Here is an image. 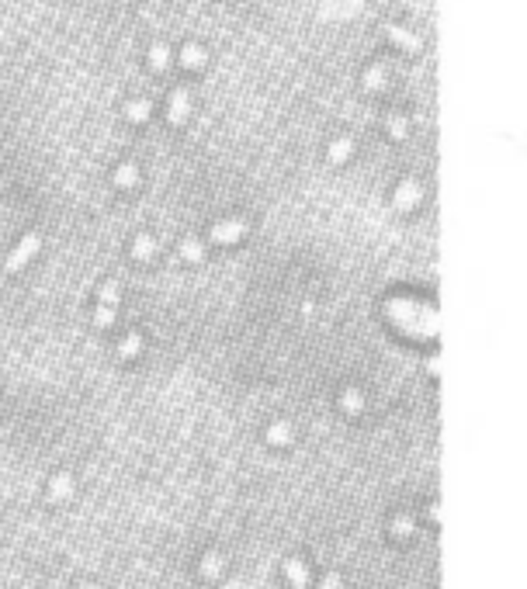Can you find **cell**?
<instances>
[{
    "label": "cell",
    "instance_id": "cell-1",
    "mask_svg": "<svg viewBox=\"0 0 527 589\" xmlns=\"http://www.w3.org/2000/svg\"><path fill=\"white\" fill-rule=\"evenodd\" d=\"M118 299H122V288H118V281H108V284L101 288V299H98V312H94V323H98L101 330L115 323V312H118Z\"/></svg>",
    "mask_w": 527,
    "mask_h": 589
},
{
    "label": "cell",
    "instance_id": "cell-2",
    "mask_svg": "<svg viewBox=\"0 0 527 589\" xmlns=\"http://www.w3.org/2000/svg\"><path fill=\"white\" fill-rule=\"evenodd\" d=\"M39 250H42V236H39V232H28V236H25L18 246H15V253L8 256L4 270H8V274H18V270H21V267H25V263H28V260H32Z\"/></svg>",
    "mask_w": 527,
    "mask_h": 589
},
{
    "label": "cell",
    "instance_id": "cell-3",
    "mask_svg": "<svg viewBox=\"0 0 527 589\" xmlns=\"http://www.w3.org/2000/svg\"><path fill=\"white\" fill-rule=\"evenodd\" d=\"M243 236H246V222H243V218L215 222V225H212V232H208V239H212V243H219V246H229V243H236V239H243Z\"/></svg>",
    "mask_w": 527,
    "mask_h": 589
},
{
    "label": "cell",
    "instance_id": "cell-4",
    "mask_svg": "<svg viewBox=\"0 0 527 589\" xmlns=\"http://www.w3.org/2000/svg\"><path fill=\"white\" fill-rule=\"evenodd\" d=\"M420 184L416 180H403L399 187H396V194H392V208L396 212H413L416 205H420Z\"/></svg>",
    "mask_w": 527,
    "mask_h": 589
},
{
    "label": "cell",
    "instance_id": "cell-5",
    "mask_svg": "<svg viewBox=\"0 0 527 589\" xmlns=\"http://www.w3.org/2000/svg\"><path fill=\"white\" fill-rule=\"evenodd\" d=\"M385 39H389L392 46H399L403 53H413V56L423 53V42H420L413 32H406L403 25H385Z\"/></svg>",
    "mask_w": 527,
    "mask_h": 589
},
{
    "label": "cell",
    "instance_id": "cell-6",
    "mask_svg": "<svg viewBox=\"0 0 527 589\" xmlns=\"http://www.w3.org/2000/svg\"><path fill=\"white\" fill-rule=\"evenodd\" d=\"M187 111H191V94H187V87H177L170 94V104H167V122L170 125H184Z\"/></svg>",
    "mask_w": 527,
    "mask_h": 589
},
{
    "label": "cell",
    "instance_id": "cell-7",
    "mask_svg": "<svg viewBox=\"0 0 527 589\" xmlns=\"http://www.w3.org/2000/svg\"><path fill=\"white\" fill-rule=\"evenodd\" d=\"M111 180H115V187H122V191H132V187L139 184V167H136V163H122V167H115Z\"/></svg>",
    "mask_w": 527,
    "mask_h": 589
},
{
    "label": "cell",
    "instance_id": "cell-8",
    "mask_svg": "<svg viewBox=\"0 0 527 589\" xmlns=\"http://www.w3.org/2000/svg\"><path fill=\"white\" fill-rule=\"evenodd\" d=\"M385 84H389V73H385V66H371V70L361 77V87H364L368 94H378V91H385Z\"/></svg>",
    "mask_w": 527,
    "mask_h": 589
},
{
    "label": "cell",
    "instance_id": "cell-9",
    "mask_svg": "<svg viewBox=\"0 0 527 589\" xmlns=\"http://www.w3.org/2000/svg\"><path fill=\"white\" fill-rule=\"evenodd\" d=\"M351 153H354V142H351L347 135H340V139H333V142H330V153H326V156H330V163H337V167H340V163H347V160H351Z\"/></svg>",
    "mask_w": 527,
    "mask_h": 589
},
{
    "label": "cell",
    "instance_id": "cell-10",
    "mask_svg": "<svg viewBox=\"0 0 527 589\" xmlns=\"http://www.w3.org/2000/svg\"><path fill=\"white\" fill-rule=\"evenodd\" d=\"M132 256L142 260V263L153 260V256H156V239H153V236H136V239H132Z\"/></svg>",
    "mask_w": 527,
    "mask_h": 589
},
{
    "label": "cell",
    "instance_id": "cell-11",
    "mask_svg": "<svg viewBox=\"0 0 527 589\" xmlns=\"http://www.w3.org/2000/svg\"><path fill=\"white\" fill-rule=\"evenodd\" d=\"M205 59H208V56H205L201 46H184V53H181V66H184V70H201Z\"/></svg>",
    "mask_w": 527,
    "mask_h": 589
},
{
    "label": "cell",
    "instance_id": "cell-12",
    "mask_svg": "<svg viewBox=\"0 0 527 589\" xmlns=\"http://www.w3.org/2000/svg\"><path fill=\"white\" fill-rule=\"evenodd\" d=\"M149 115H153V104H149V101H129V104H125V118L136 122V125L149 122Z\"/></svg>",
    "mask_w": 527,
    "mask_h": 589
},
{
    "label": "cell",
    "instance_id": "cell-13",
    "mask_svg": "<svg viewBox=\"0 0 527 589\" xmlns=\"http://www.w3.org/2000/svg\"><path fill=\"white\" fill-rule=\"evenodd\" d=\"M385 129H389V135H392L396 142H406V139H409V122H406L403 115H389Z\"/></svg>",
    "mask_w": 527,
    "mask_h": 589
},
{
    "label": "cell",
    "instance_id": "cell-14",
    "mask_svg": "<svg viewBox=\"0 0 527 589\" xmlns=\"http://www.w3.org/2000/svg\"><path fill=\"white\" fill-rule=\"evenodd\" d=\"M149 66H153V73H163L170 66V49L167 46H153L149 49Z\"/></svg>",
    "mask_w": 527,
    "mask_h": 589
},
{
    "label": "cell",
    "instance_id": "cell-15",
    "mask_svg": "<svg viewBox=\"0 0 527 589\" xmlns=\"http://www.w3.org/2000/svg\"><path fill=\"white\" fill-rule=\"evenodd\" d=\"M139 347H142V337H139V333H129V337L122 340V347H118V357H125V361H129V357H136V354H139Z\"/></svg>",
    "mask_w": 527,
    "mask_h": 589
},
{
    "label": "cell",
    "instance_id": "cell-16",
    "mask_svg": "<svg viewBox=\"0 0 527 589\" xmlns=\"http://www.w3.org/2000/svg\"><path fill=\"white\" fill-rule=\"evenodd\" d=\"M181 256L194 263V260H201V256H205V246H201L198 239H184V243H181Z\"/></svg>",
    "mask_w": 527,
    "mask_h": 589
},
{
    "label": "cell",
    "instance_id": "cell-17",
    "mask_svg": "<svg viewBox=\"0 0 527 589\" xmlns=\"http://www.w3.org/2000/svg\"><path fill=\"white\" fill-rule=\"evenodd\" d=\"M268 440H271V444H288V440H292V430H288L285 423H275V427L268 430Z\"/></svg>",
    "mask_w": 527,
    "mask_h": 589
},
{
    "label": "cell",
    "instance_id": "cell-18",
    "mask_svg": "<svg viewBox=\"0 0 527 589\" xmlns=\"http://www.w3.org/2000/svg\"><path fill=\"white\" fill-rule=\"evenodd\" d=\"M285 568H288V579L295 582V589H306V579H309V575H306V568H302L299 561H288Z\"/></svg>",
    "mask_w": 527,
    "mask_h": 589
},
{
    "label": "cell",
    "instance_id": "cell-19",
    "mask_svg": "<svg viewBox=\"0 0 527 589\" xmlns=\"http://www.w3.org/2000/svg\"><path fill=\"white\" fill-rule=\"evenodd\" d=\"M361 406H364V402H361V392H358V389H347V392H344V409H347V413H361Z\"/></svg>",
    "mask_w": 527,
    "mask_h": 589
},
{
    "label": "cell",
    "instance_id": "cell-20",
    "mask_svg": "<svg viewBox=\"0 0 527 589\" xmlns=\"http://www.w3.org/2000/svg\"><path fill=\"white\" fill-rule=\"evenodd\" d=\"M63 496H70V478L66 475L53 478V499H63Z\"/></svg>",
    "mask_w": 527,
    "mask_h": 589
},
{
    "label": "cell",
    "instance_id": "cell-21",
    "mask_svg": "<svg viewBox=\"0 0 527 589\" xmlns=\"http://www.w3.org/2000/svg\"><path fill=\"white\" fill-rule=\"evenodd\" d=\"M215 568H219V558H208L205 561V575H215Z\"/></svg>",
    "mask_w": 527,
    "mask_h": 589
},
{
    "label": "cell",
    "instance_id": "cell-22",
    "mask_svg": "<svg viewBox=\"0 0 527 589\" xmlns=\"http://www.w3.org/2000/svg\"><path fill=\"white\" fill-rule=\"evenodd\" d=\"M326 589H340V586H337V582H333V579H326Z\"/></svg>",
    "mask_w": 527,
    "mask_h": 589
}]
</instances>
